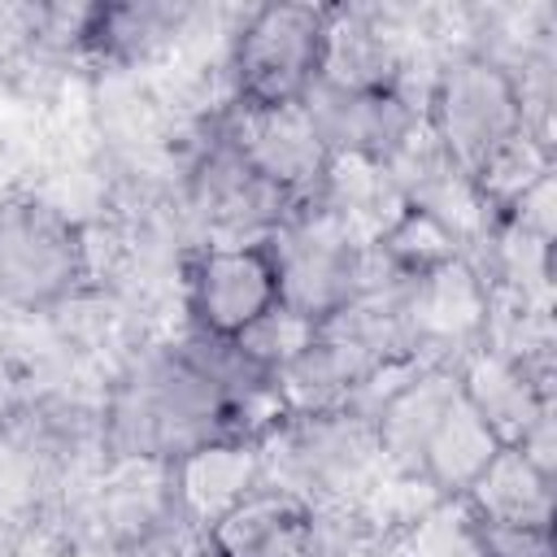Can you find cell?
Wrapping results in <instances>:
<instances>
[{"mask_svg":"<svg viewBox=\"0 0 557 557\" xmlns=\"http://www.w3.org/2000/svg\"><path fill=\"white\" fill-rule=\"evenodd\" d=\"M326 9L270 4L252 9L231 48V83L239 109H287L322 78Z\"/></svg>","mask_w":557,"mask_h":557,"instance_id":"6da1fadb","label":"cell"},{"mask_svg":"<svg viewBox=\"0 0 557 557\" xmlns=\"http://www.w3.org/2000/svg\"><path fill=\"white\" fill-rule=\"evenodd\" d=\"M426 131L448 152V161L474 178V170L496 148L527 131V109L513 74H505V65L487 57H461L444 65L426 91Z\"/></svg>","mask_w":557,"mask_h":557,"instance_id":"7a4b0ae2","label":"cell"},{"mask_svg":"<svg viewBox=\"0 0 557 557\" xmlns=\"http://www.w3.org/2000/svg\"><path fill=\"white\" fill-rule=\"evenodd\" d=\"M87 278L83 226L48 200L0 205V300L48 309Z\"/></svg>","mask_w":557,"mask_h":557,"instance_id":"3957f363","label":"cell"},{"mask_svg":"<svg viewBox=\"0 0 557 557\" xmlns=\"http://www.w3.org/2000/svg\"><path fill=\"white\" fill-rule=\"evenodd\" d=\"M183 300L191 313V331L239 339L278 305L270 239L205 244L183 270Z\"/></svg>","mask_w":557,"mask_h":557,"instance_id":"277c9868","label":"cell"},{"mask_svg":"<svg viewBox=\"0 0 557 557\" xmlns=\"http://www.w3.org/2000/svg\"><path fill=\"white\" fill-rule=\"evenodd\" d=\"M309 513L300 496L257 487L209 522V548L213 557H309Z\"/></svg>","mask_w":557,"mask_h":557,"instance_id":"5b68a950","label":"cell"},{"mask_svg":"<svg viewBox=\"0 0 557 557\" xmlns=\"http://www.w3.org/2000/svg\"><path fill=\"white\" fill-rule=\"evenodd\" d=\"M505 444L492 435V426L470 409L466 396H457L444 418L435 422V431L422 444V461L418 474L435 487V492H470V483L487 470V461L500 453Z\"/></svg>","mask_w":557,"mask_h":557,"instance_id":"8992f818","label":"cell"},{"mask_svg":"<svg viewBox=\"0 0 557 557\" xmlns=\"http://www.w3.org/2000/svg\"><path fill=\"white\" fill-rule=\"evenodd\" d=\"M470 509L487 522H531L548 527V474L531 466L518 448H500L487 470L470 483Z\"/></svg>","mask_w":557,"mask_h":557,"instance_id":"52a82bcc","label":"cell"},{"mask_svg":"<svg viewBox=\"0 0 557 557\" xmlns=\"http://www.w3.org/2000/svg\"><path fill=\"white\" fill-rule=\"evenodd\" d=\"M409 557H483L479 522H474L470 505L435 500L409 527Z\"/></svg>","mask_w":557,"mask_h":557,"instance_id":"ba28073f","label":"cell"}]
</instances>
